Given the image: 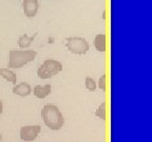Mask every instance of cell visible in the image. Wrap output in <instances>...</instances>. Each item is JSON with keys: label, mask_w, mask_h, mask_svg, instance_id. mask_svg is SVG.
Listing matches in <instances>:
<instances>
[{"label": "cell", "mask_w": 152, "mask_h": 142, "mask_svg": "<svg viewBox=\"0 0 152 142\" xmlns=\"http://www.w3.org/2000/svg\"><path fill=\"white\" fill-rule=\"evenodd\" d=\"M37 34H34L33 36H28L26 34H23L19 37L18 39V45L21 50H26L28 47H30V45L32 44V42L34 41V39L36 38Z\"/></svg>", "instance_id": "cell-10"}, {"label": "cell", "mask_w": 152, "mask_h": 142, "mask_svg": "<svg viewBox=\"0 0 152 142\" xmlns=\"http://www.w3.org/2000/svg\"><path fill=\"white\" fill-rule=\"evenodd\" d=\"M36 56H37V52L35 50H21V49L17 50V49H13L9 53L7 67L10 70L21 69L22 66L34 61Z\"/></svg>", "instance_id": "cell-2"}, {"label": "cell", "mask_w": 152, "mask_h": 142, "mask_svg": "<svg viewBox=\"0 0 152 142\" xmlns=\"http://www.w3.org/2000/svg\"><path fill=\"white\" fill-rule=\"evenodd\" d=\"M41 118L45 125L52 130H61L64 124V115L54 104H45L41 109Z\"/></svg>", "instance_id": "cell-1"}, {"label": "cell", "mask_w": 152, "mask_h": 142, "mask_svg": "<svg viewBox=\"0 0 152 142\" xmlns=\"http://www.w3.org/2000/svg\"><path fill=\"white\" fill-rule=\"evenodd\" d=\"M94 46L97 52H106V50H107V36L104 34H97L94 38Z\"/></svg>", "instance_id": "cell-9"}, {"label": "cell", "mask_w": 152, "mask_h": 142, "mask_svg": "<svg viewBox=\"0 0 152 142\" xmlns=\"http://www.w3.org/2000/svg\"><path fill=\"white\" fill-rule=\"evenodd\" d=\"M41 132L40 125H26L20 128V139L22 141H34Z\"/></svg>", "instance_id": "cell-5"}, {"label": "cell", "mask_w": 152, "mask_h": 142, "mask_svg": "<svg viewBox=\"0 0 152 142\" xmlns=\"http://www.w3.org/2000/svg\"><path fill=\"white\" fill-rule=\"evenodd\" d=\"M66 49L75 55H86L90 50V44L83 37H69L66 39Z\"/></svg>", "instance_id": "cell-4"}, {"label": "cell", "mask_w": 152, "mask_h": 142, "mask_svg": "<svg viewBox=\"0 0 152 142\" xmlns=\"http://www.w3.org/2000/svg\"><path fill=\"white\" fill-rule=\"evenodd\" d=\"M13 94L19 97H28L32 94V88L28 82H20L15 84L13 88Z\"/></svg>", "instance_id": "cell-7"}, {"label": "cell", "mask_w": 152, "mask_h": 142, "mask_svg": "<svg viewBox=\"0 0 152 142\" xmlns=\"http://www.w3.org/2000/svg\"><path fill=\"white\" fill-rule=\"evenodd\" d=\"M64 70L62 63L55 59H45L37 70V76L40 79H50Z\"/></svg>", "instance_id": "cell-3"}, {"label": "cell", "mask_w": 152, "mask_h": 142, "mask_svg": "<svg viewBox=\"0 0 152 142\" xmlns=\"http://www.w3.org/2000/svg\"><path fill=\"white\" fill-rule=\"evenodd\" d=\"M1 140H2V135H1V133H0V142H1Z\"/></svg>", "instance_id": "cell-17"}, {"label": "cell", "mask_w": 152, "mask_h": 142, "mask_svg": "<svg viewBox=\"0 0 152 142\" xmlns=\"http://www.w3.org/2000/svg\"><path fill=\"white\" fill-rule=\"evenodd\" d=\"M0 76L4 78L7 81L13 83V84H16L17 83V76L13 70L10 69H4V67H0Z\"/></svg>", "instance_id": "cell-11"}, {"label": "cell", "mask_w": 152, "mask_h": 142, "mask_svg": "<svg viewBox=\"0 0 152 142\" xmlns=\"http://www.w3.org/2000/svg\"><path fill=\"white\" fill-rule=\"evenodd\" d=\"M97 86L102 91V92H106L107 91V76L102 75V77H99V80H98Z\"/></svg>", "instance_id": "cell-14"}, {"label": "cell", "mask_w": 152, "mask_h": 142, "mask_svg": "<svg viewBox=\"0 0 152 142\" xmlns=\"http://www.w3.org/2000/svg\"><path fill=\"white\" fill-rule=\"evenodd\" d=\"M85 86L89 92H95L97 88V83L95 82V80L91 77H86L85 79Z\"/></svg>", "instance_id": "cell-13"}, {"label": "cell", "mask_w": 152, "mask_h": 142, "mask_svg": "<svg viewBox=\"0 0 152 142\" xmlns=\"http://www.w3.org/2000/svg\"><path fill=\"white\" fill-rule=\"evenodd\" d=\"M52 92V86L51 84H45V85H35L33 90V94L38 99H45Z\"/></svg>", "instance_id": "cell-8"}, {"label": "cell", "mask_w": 152, "mask_h": 142, "mask_svg": "<svg viewBox=\"0 0 152 142\" xmlns=\"http://www.w3.org/2000/svg\"><path fill=\"white\" fill-rule=\"evenodd\" d=\"M94 114L97 118L102 119V120H106V117H107V103L106 102H102L98 105L97 109L95 111Z\"/></svg>", "instance_id": "cell-12"}, {"label": "cell", "mask_w": 152, "mask_h": 142, "mask_svg": "<svg viewBox=\"0 0 152 142\" xmlns=\"http://www.w3.org/2000/svg\"><path fill=\"white\" fill-rule=\"evenodd\" d=\"M3 113V104H2V101H1V98H0V116L2 115Z\"/></svg>", "instance_id": "cell-15"}, {"label": "cell", "mask_w": 152, "mask_h": 142, "mask_svg": "<svg viewBox=\"0 0 152 142\" xmlns=\"http://www.w3.org/2000/svg\"><path fill=\"white\" fill-rule=\"evenodd\" d=\"M22 9L26 17L32 19L37 15L39 9V1L38 0H23L22 1Z\"/></svg>", "instance_id": "cell-6"}, {"label": "cell", "mask_w": 152, "mask_h": 142, "mask_svg": "<svg viewBox=\"0 0 152 142\" xmlns=\"http://www.w3.org/2000/svg\"><path fill=\"white\" fill-rule=\"evenodd\" d=\"M102 19H106V11H104L102 13Z\"/></svg>", "instance_id": "cell-16"}]
</instances>
